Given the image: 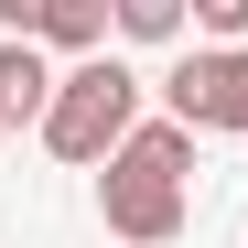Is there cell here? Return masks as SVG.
<instances>
[{"mask_svg":"<svg viewBox=\"0 0 248 248\" xmlns=\"http://www.w3.org/2000/svg\"><path fill=\"white\" fill-rule=\"evenodd\" d=\"M140 76L119 65V54H97V65H76L65 87H54V119H44V151L54 162H119L130 151V130H140Z\"/></svg>","mask_w":248,"mask_h":248,"instance_id":"obj_1","label":"cell"},{"mask_svg":"<svg viewBox=\"0 0 248 248\" xmlns=\"http://www.w3.org/2000/svg\"><path fill=\"white\" fill-rule=\"evenodd\" d=\"M97 205H108V237L119 248H173L184 237V184L151 173V162H130V151L97 173Z\"/></svg>","mask_w":248,"mask_h":248,"instance_id":"obj_2","label":"cell"},{"mask_svg":"<svg viewBox=\"0 0 248 248\" xmlns=\"http://www.w3.org/2000/svg\"><path fill=\"white\" fill-rule=\"evenodd\" d=\"M162 119H184V130H248V54H184L162 76Z\"/></svg>","mask_w":248,"mask_h":248,"instance_id":"obj_3","label":"cell"},{"mask_svg":"<svg viewBox=\"0 0 248 248\" xmlns=\"http://www.w3.org/2000/svg\"><path fill=\"white\" fill-rule=\"evenodd\" d=\"M54 87L65 76L44 65V44H0V130L11 119H54Z\"/></svg>","mask_w":248,"mask_h":248,"instance_id":"obj_4","label":"cell"},{"mask_svg":"<svg viewBox=\"0 0 248 248\" xmlns=\"http://www.w3.org/2000/svg\"><path fill=\"white\" fill-rule=\"evenodd\" d=\"M32 44H54V54H108V11L97 0H32Z\"/></svg>","mask_w":248,"mask_h":248,"instance_id":"obj_5","label":"cell"},{"mask_svg":"<svg viewBox=\"0 0 248 248\" xmlns=\"http://www.w3.org/2000/svg\"><path fill=\"white\" fill-rule=\"evenodd\" d=\"M130 162H151V173H194V130H184V119H140V130H130Z\"/></svg>","mask_w":248,"mask_h":248,"instance_id":"obj_6","label":"cell"},{"mask_svg":"<svg viewBox=\"0 0 248 248\" xmlns=\"http://www.w3.org/2000/svg\"><path fill=\"white\" fill-rule=\"evenodd\" d=\"M119 32L130 44H184V0H119Z\"/></svg>","mask_w":248,"mask_h":248,"instance_id":"obj_7","label":"cell"}]
</instances>
